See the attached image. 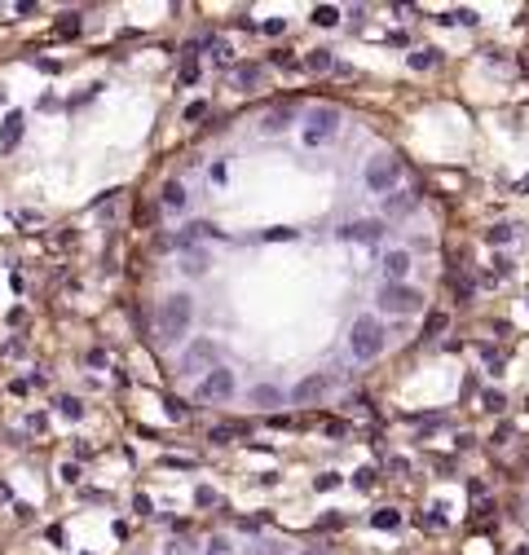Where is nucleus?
<instances>
[{
    "instance_id": "1",
    "label": "nucleus",
    "mask_w": 529,
    "mask_h": 555,
    "mask_svg": "<svg viewBox=\"0 0 529 555\" xmlns=\"http://www.w3.org/2000/svg\"><path fill=\"white\" fill-rule=\"evenodd\" d=\"M190 322H194V300L190 295H168L163 305H159V340H181L190 331Z\"/></svg>"
},
{
    "instance_id": "2",
    "label": "nucleus",
    "mask_w": 529,
    "mask_h": 555,
    "mask_svg": "<svg viewBox=\"0 0 529 555\" xmlns=\"http://www.w3.org/2000/svg\"><path fill=\"white\" fill-rule=\"evenodd\" d=\"M348 352H353L358 362L380 357V352H384V326H380V317H358V322H353V331H348Z\"/></svg>"
},
{
    "instance_id": "3",
    "label": "nucleus",
    "mask_w": 529,
    "mask_h": 555,
    "mask_svg": "<svg viewBox=\"0 0 529 555\" xmlns=\"http://www.w3.org/2000/svg\"><path fill=\"white\" fill-rule=\"evenodd\" d=\"M380 309H388V313H415V309H423V295L415 287H406V282H384L380 287Z\"/></svg>"
},
{
    "instance_id": "4",
    "label": "nucleus",
    "mask_w": 529,
    "mask_h": 555,
    "mask_svg": "<svg viewBox=\"0 0 529 555\" xmlns=\"http://www.w3.org/2000/svg\"><path fill=\"white\" fill-rule=\"evenodd\" d=\"M397 176H401V163H397L393 155H375V159L366 163V185H371L375 194H384V198H388V190L397 185Z\"/></svg>"
},
{
    "instance_id": "5",
    "label": "nucleus",
    "mask_w": 529,
    "mask_h": 555,
    "mask_svg": "<svg viewBox=\"0 0 529 555\" xmlns=\"http://www.w3.org/2000/svg\"><path fill=\"white\" fill-rule=\"evenodd\" d=\"M336 123H340V111L336 106H313L309 111V123H305V146H322L336 137Z\"/></svg>"
},
{
    "instance_id": "6",
    "label": "nucleus",
    "mask_w": 529,
    "mask_h": 555,
    "mask_svg": "<svg viewBox=\"0 0 529 555\" xmlns=\"http://www.w3.org/2000/svg\"><path fill=\"white\" fill-rule=\"evenodd\" d=\"M198 397H203V401H225V397H234V370L212 366L203 380H198Z\"/></svg>"
},
{
    "instance_id": "7",
    "label": "nucleus",
    "mask_w": 529,
    "mask_h": 555,
    "mask_svg": "<svg viewBox=\"0 0 529 555\" xmlns=\"http://www.w3.org/2000/svg\"><path fill=\"white\" fill-rule=\"evenodd\" d=\"M216 357H221V352H216V344H212V340H194V344L186 348V357H181V370H186V375L212 370V366H221Z\"/></svg>"
},
{
    "instance_id": "8",
    "label": "nucleus",
    "mask_w": 529,
    "mask_h": 555,
    "mask_svg": "<svg viewBox=\"0 0 529 555\" xmlns=\"http://www.w3.org/2000/svg\"><path fill=\"white\" fill-rule=\"evenodd\" d=\"M380 234H384V220H358L340 230V238H358V243H380Z\"/></svg>"
},
{
    "instance_id": "9",
    "label": "nucleus",
    "mask_w": 529,
    "mask_h": 555,
    "mask_svg": "<svg viewBox=\"0 0 529 555\" xmlns=\"http://www.w3.org/2000/svg\"><path fill=\"white\" fill-rule=\"evenodd\" d=\"M406 273H410V256L406 251H388L384 256V282H401Z\"/></svg>"
},
{
    "instance_id": "10",
    "label": "nucleus",
    "mask_w": 529,
    "mask_h": 555,
    "mask_svg": "<svg viewBox=\"0 0 529 555\" xmlns=\"http://www.w3.org/2000/svg\"><path fill=\"white\" fill-rule=\"evenodd\" d=\"M22 141V111H9L5 115V123H0V146L5 150H14Z\"/></svg>"
},
{
    "instance_id": "11",
    "label": "nucleus",
    "mask_w": 529,
    "mask_h": 555,
    "mask_svg": "<svg viewBox=\"0 0 529 555\" xmlns=\"http://www.w3.org/2000/svg\"><path fill=\"white\" fill-rule=\"evenodd\" d=\"M322 388H326V380H322V375H309V380H300L296 384V401H300V406H305V401H313V397H322Z\"/></svg>"
},
{
    "instance_id": "12",
    "label": "nucleus",
    "mask_w": 529,
    "mask_h": 555,
    "mask_svg": "<svg viewBox=\"0 0 529 555\" xmlns=\"http://www.w3.org/2000/svg\"><path fill=\"white\" fill-rule=\"evenodd\" d=\"M163 208H168V212H181V208H186V185H181V181H168V185H163Z\"/></svg>"
},
{
    "instance_id": "13",
    "label": "nucleus",
    "mask_w": 529,
    "mask_h": 555,
    "mask_svg": "<svg viewBox=\"0 0 529 555\" xmlns=\"http://www.w3.org/2000/svg\"><path fill=\"white\" fill-rule=\"evenodd\" d=\"M291 119H296V111H291V106H278V111H269V115H265V133H283Z\"/></svg>"
},
{
    "instance_id": "14",
    "label": "nucleus",
    "mask_w": 529,
    "mask_h": 555,
    "mask_svg": "<svg viewBox=\"0 0 529 555\" xmlns=\"http://www.w3.org/2000/svg\"><path fill=\"white\" fill-rule=\"evenodd\" d=\"M305 66H309L313 75H322V71H331V66H336V58H331V49H313V54L305 58Z\"/></svg>"
},
{
    "instance_id": "15",
    "label": "nucleus",
    "mask_w": 529,
    "mask_h": 555,
    "mask_svg": "<svg viewBox=\"0 0 529 555\" xmlns=\"http://www.w3.org/2000/svg\"><path fill=\"white\" fill-rule=\"evenodd\" d=\"M251 401H256V406H283V392L261 384V388H251Z\"/></svg>"
},
{
    "instance_id": "16",
    "label": "nucleus",
    "mask_w": 529,
    "mask_h": 555,
    "mask_svg": "<svg viewBox=\"0 0 529 555\" xmlns=\"http://www.w3.org/2000/svg\"><path fill=\"white\" fill-rule=\"evenodd\" d=\"M234 84L251 93V88H256V84H261V66H238V71H234Z\"/></svg>"
},
{
    "instance_id": "17",
    "label": "nucleus",
    "mask_w": 529,
    "mask_h": 555,
    "mask_svg": "<svg viewBox=\"0 0 529 555\" xmlns=\"http://www.w3.org/2000/svg\"><path fill=\"white\" fill-rule=\"evenodd\" d=\"M410 66H415V71H433V66H437V49H415V54H410Z\"/></svg>"
},
{
    "instance_id": "18",
    "label": "nucleus",
    "mask_w": 529,
    "mask_h": 555,
    "mask_svg": "<svg viewBox=\"0 0 529 555\" xmlns=\"http://www.w3.org/2000/svg\"><path fill=\"white\" fill-rule=\"evenodd\" d=\"M190 278H198V273H208V256L203 251H186V265H181Z\"/></svg>"
},
{
    "instance_id": "19",
    "label": "nucleus",
    "mask_w": 529,
    "mask_h": 555,
    "mask_svg": "<svg viewBox=\"0 0 529 555\" xmlns=\"http://www.w3.org/2000/svg\"><path fill=\"white\" fill-rule=\"evenodd\" d=\"M313 22H318V27H336V22H340V9H336V5H318V9H313Z\"/></svg>"
},
{
    "instance_id": "20",
    "label": "nucleus",
    "mask_w": 529,
    "mask_h": 555,
    "mask_svg": "<svg viewBox=\"0 0 529 555\" xmlns=\"http://www.w3.org/2000/svg\"><path fill=\"white\" fill-rule=\"evenodd\" d=\"M445 326H450V317H445L441 309H433V313H428V322H423V331H428V335H441Z\"/></svg>"
},
{
    "instance_id": "21",
    "label": "nucleus",
    "mask_w": 529,
    "mask_h": 555,
    "mask_svg": "<svg viewBox=\"0 0 529 555\" xmlns=\"http://www.w3.org/2000/svg\"><path fill=\"white\" fill-rule=\"evenodd\" d=\"M371 524H375V529H397V524H401V511H393V507H388V511H375Z\"/></svg>"
},
{
    "instance_id": "22",
    "label": "nucleus",
    "mask_w": 529,
    "mask_h": 555,
    "mask_svg": "<svg viewBox=\"0 0 529 555\" xmlns=\"http://www.w3.org/2000/svg\"><path fill=\"white\" fill-rule=\"evenodd\" d=\"M58 410H62L66 419H80V414H84V401H80V397H62V401H58Z\"/></svg>"
},
{
    "instance_id": "23",
    "label": "nucleus",
    "mask_w": 529,
    "mask_h": 555,
    "mask_svg": "<svg viewBox=\"0 0 529 555\" xmlns=\"http://www.w3.org/2000/svg\"><path fill=\"white\" fill-rule=\"evenodd\" d=\"M198 80V58H194V49L186 54V62H181V84H194Z\"/></svg>"
},
{
    "instance_id": "24",
    "label": "nucleus",
    "mask_w": 529,
    "mask_h": 555,
    "mask_svg": "<svg viewBox=\"0 0 529 555\" xmlns=\"http://www.w3.org/2000/svg\"><path fill=\"white\" fill-rule=\"evenodd\" d=\"M163 406H168V419H176V423H181V419L190 414V406H186V401H181V397H168V401H163Z\"/></svg>"
},
{
    "instance_id": "25",
    "label": "nucleus",
    "mask_w": 529,
    "mask_h": 555,
    "mask_svg": "<svg viewBox=\"0 0 529 555\" xmlns=\"http://www.w3.org/2000/svg\"><path fill=\"white\" fill-rule=\"evenodd\" d=\"M441 22H463V27H472V22H476V9H450Z\"/></svg>"
},
{
    "instance_id": "26",
    "label": "nucleus",
    "mask_w": 529,
    "mask_h": 555,
    "mask_svg": "<svg viewBox=\"0 0 529 555\" xmlns=\"http://www.w3.org/2000/svg\"><path fill=\"white\" fill-rule=\"evenodd\" d=\"M80 31V14H62V22H58V36H75Z\"/></svg>"
},
{
    "instance_id": "27",
    "label": "nucleus",
    "mask_w": 529,
    "mask_h": 555,
    "mask_svg": "<svg viewBox=\"0 0 529 555\" xmlns=\"http://www.w3.org/2000/svg\"><path fill=\"white\" fill-rule=\"evenodd\" d=\"M485 238H490V243H512V238H516V230H512V225H494V230H490Z\"/></svg>"
},
{
    "instance_id": "28",
    "label": "nucleus",
    "mask_w": 529,
    "mask_h": 555,
    "mask_svg": "<svg viewBox=\"0 0 529 555\" xmlns=\"http://www.w3.org/2000/svg\"><path fill=\"white\" fill-rule=\"evenodd\" d=\"M247 555H283L278 542H256V546H247Z\"/></svg>"
},
{
    "instance_id": "29",
    "label": "nucleus",
    "mask_w": 529,
    "mask_h": 555,
    "mask_svg": "<svg viewBox=\"0 0 529 555\" xmlns=\"http://www.w3.org/2000/svg\"><path fill=\"white\" fill-rule=\"evenodd\" d=\"M230 437H234V427H212V432H208L212 445H230Z\"/></svg>"
},
{
    "instance_id": "30",
    "label": "nucleus",
    "mask_w": 529,
    "mask_h": 555,
    "mask_svg": "<svg viewBox=\"0 0 529 555\" xmlns=\"http://www.w3.org/2000/svg\"><path fill=\"white\" fill-rule=\"evenodd\" d=\"M194 502H198V507H212V502H216V494H212L208 485H198V489H194Z\"/></svg>"
},
{
    "instance_id": "31",
    "label": "nucleus",
    "mask_w": 529,
    "mask_h": 555,
    "mask_svg": "<svg viewBox=\"0 0 529 555\" xmlns=\"http://www.w3.org/2000/svg\"><path fill=\"white\" fill-rule=\"evenodd\" d=\"M313 485H318V489H336V485H340V476H336V472H322Z\"/></svg>"
},
{
    "instance_id": "32",
    "label": "nucleus",
    "mask_w": 529,
    "mask_h": 555,
    "mask_svg": "<svg viewBox=\"0 0 529 555\" xmlns=\"http://www.w3.org/2000/svg\"><path fill=\"white\" fill-rule=\"evenodd\" d=\"M481 406H485V410H503V392H485Z\"/></svg>"
},
{
    "instance_id": "33",
    "label": "nucleus",
    "mask_w": 529,
    "mask_h": 555,
    "mask_svg": "<svg viewBox=\"0 0 529 555\" xmlns=\"http://www.w3.org/2000/svg\"><path fill=\"white\" fill-rule=\"evenodd\" d=\"M450 287H455V295H459V300H468V295H472V282H468V278H455Z\"/></svg>"
},
{
    "instance_id": "34",
    "label": "nucleus",
    "mask_w": 529,
    "mask_h": 555,
    "mask_svg": "<svg viewBox=\"0 0 529 555\" xmlns=\"http://www.w3.org/2000/svg\"><path fill=\"white\" fill-rule=\"evenodd\" d=\"M388 212H410V198H406V194H397V198H388Z\"/></svg>"
},
{
    "instance_id": "35",
    "label": "nucleus",
    "mask_w": 529,
    "mask_h": 555,
    "mask_svg": "<svg viewBox=\"0 0 529 555\" xmlns=\"http://www.w3.org/2000/svg\"><path fill=\"white\" fill-rule=\"evenodd\" d=\"M353 481H358V485H362V489H371V485H375V472H371V467H362V472H358V476H353Z\"/></svg>"
},
{
    "instance_id": "36",
    "label": "nucleus",
    "mask_w": 529,
    "mask_h": 555,
    "mask_svg": "<svg viewBox=\"0 0 529 555\" xmlns=\"http://www.w3.org/2000/svg\"><path fill=\"white\" fill-rule=\"evenodd\" d=\"M203 115H208L203 102H190V106H186V119H203Z\"/></svg>"
},
{
    "instance_id": "37",
    "label": "nucleus",
    "mask_w": 529,
    "mask_h": 555,
    "mask_svg": "<svg viewBox=\"0 0 529 555\" xmlns=\"http://www.w3.org/2000/svg\"><path fill=\"white\" fill-rule=\"evenodd\" d=\"M62 481H66V485H75V481H80V467H75V463H66V467H62Z\"/></svg>"
},
{
    "instance_id": "38",
    "label": "nucleus",
    "mask_w": 529,
    "mask_h": 555,
    "mask_svg": "<svg viewBox=\"0 0 529 555\" xmlns=\"http://www.w3.org/2000/svg\"><path fill=\"white\" fill-rule=\"evenodd\" d=\"M494 273H498V278H508V273H512V260H503V256H498V260H494Z\"/></svg>"
},
{
    "instance_id": "39",
    "label": "nucleus",
    "mask_w": 529,
    "mask_h": 555,
    "mask_svg": "<svg viewBox=\"0 0 529 555\" xmlns=\"http://www.w3.org/2000/svg\"><path fill=\"white\" fill-rule=\"evenodd\" d=\"M133 507H137L141 516H150V498H146V494H137V498H133Z\"/></svg>"
},
{
    "instance_id": "40",
    "label": "nucleus",
    "mask_w": 529,
    "mask_h": 555,
    "mask_svg": "<svg viewBox=\"0 0 529 555\" xmlns=\"http://www.w3.org/2000/svg\"><path fill=\"white\" fill-rule=\"evenodd\" d=\"M265 238H269V243H278V238H296V230H269Z\"/></svg>"
},
{
    "instance_id": "41",
    "label": "nucleus",
    "mask_w": 529,
    "mask_h": 555,
    "mask_svg": "<svg viewBox=\"0 0 529 555\" xmlns=\"http://www.w3.org/2000/svg\"><path fill=\"white\" fill-rule=\"evenodd\" d=\"M0 498H9V489H5V485H0Z\"/></svg>"
},
{
    "instance_id": "42",
    "label": "nucleus",
    "mask_w": 529,
    "mask_h": 555,
    "mask_svg": "<svg viewBox=\"0 0 529 555\" xmlns=\"http://www.w3.org/2000/svg\"><path fill=\"white\" fill-rule=\"evenodd\" d=\"M305 555H318V551H305Z\"/></svg>"
},
{
    "instance_id": "43",
    "label": "nucleus",
    "mask_w": 529,
    "mask_h": 555,
    "mask_svg": "<svg viewBox=\"0 0 529 555\" xmlns=\"http://www.w3.org/2000/svg\"><path fill=\"white\" fill-rule=\"evenodd\" d=\"M525 305H529V300H525Z\"/></svg>"
}]
</instances>
